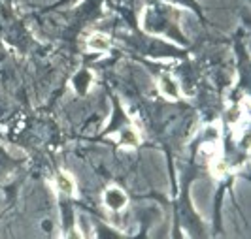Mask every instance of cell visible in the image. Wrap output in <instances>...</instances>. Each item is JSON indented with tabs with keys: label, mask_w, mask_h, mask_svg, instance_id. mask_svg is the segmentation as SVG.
Returning a JSON list of instances; mask_svg holds the SVG:
<instances>
[{
	"label": "cell",
	"mask_w": 251,
	"mask_h": 239,
	"mask_svg": "<svg viewBox=\"0 0 251 239\" xmlns=\"http://www.w3.org/2000/svg\"><path fill=\"white\" fill-rule=\"evenodd\" d=\"M55 187L64 196H74L75 194V181L68 172H59L57 174V177H55Z\"/></svg>",
	"instance_id": "cell-2"
},
{
	"label": "cell",
	"mask_w": 251,
	"mask_h": 239,
	"mask_svg": "<svg viewBox=\"0 0 251 239\" xmlns=\"http://www.w3.org/2000/svg\"><path fill=\"white\" fill-rule=\"evenodd\" d=\"M159 88H161V92H163L166 98H172V100H176L177 96H179V88H177V85L174 83V79L168 76L161 77V81H159Z\"/></svg>",
	"instance_id": "cell-4"
},
{
	"label": "cell",
	"mask_w": 251,
	"mask_h": 239,
	"mask_svg": "<svg viewBox=\"0 0 251 239\" xmlns=\"http://www.w3.org/2000/svg\"><path fill=\"white\" fill-rule=\"evenodd\" d=\"M91 81H93V74H89L87 70H83V72H79L77 76L74 77V87L77 92H85L89 88V85H91Z\"/></svg>",
	"instance_id": "cell-6"
},
{
	"label": "cell",
	"mask_w": 251,
	"mask_h": 239,
	"mask_svg": "<svg viewBox=\"0 0 251 239\" xmlns=\"http://www.w3.org/2000/svg\"><path fill=\"white\" fill-rule=\"evenodd\" d=\"M66 239H83V236L79 234V230H75V228H72V230L68 232V236H66Z\"/></svg>",
	"instance_id": "cell-7"
},
{
	"label": "cell",
	"mask_w": 251,
	"mask_h": 239,
	"mask_svg": "<svg viewBox=\"0 0 251 239\" xmlns=\"http://www.w3.org/2000/svg\"><path fill=\"white\" fill-rule=\"evenodd\" d=\"M87 47L91 51H108V47H110V38L106 34H102V32H95V34L89 36Z\"/></svg>",
	"instance_id": "cell-3"
},
{
	"label": "cell",
	"mask_w": 251,
	"mask_h": 239,
	"mask_svg": "<svg viewBox=\"0 0 251 239\" xmlns=\"http://www.w3.org/2000/svg\"><path fill=\"white\" fill-rule=\"evenodd\" d=\"M95 239H125L121 232L108 224H97L95 226Z\"/></svg>",
	"instance_id": "cell-5"
},
{
	"label": "cell",
	"mask_w": 251,
	"mask_h": 239,
	"mask_svg": "<svg viewBox=\"0 0 251 239\" xmlns=\"http://www.w3.org/2000/svg\"><path fill=\"white\" fill-rule=\"evenodd\" d=\"M102 200H104V205L110 211H113V213H119L121 209H125L126 203H128L125 190H121L115 185H112V187H108V189L104 190V198Z\"/></svg>",
	"instance_id": "cell-1"
}]
</instances>
